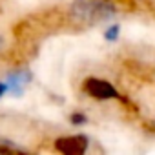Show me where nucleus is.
Instances as JSON below:
<instances>
[{
	"label": "nucleus",
	"instance_id": "obj_1",
	"mask_svg": "<svg viewBox=\"0 0 155 155\" xmlns=\"http://www.w3.org/2000/svg\"><path fill=\"white\" fill-rule=\"evenodd\" d=\"M115 6L110 0H75L71 6V15L77 22L95 24L115 15Z\"/></svg>",
	"mask_w": 155,
	"mask_h": 155
},
{
	"label": "nucleus",
	"instance_id": "obj_2",
	"mask_svg": "<svg viewBox=\"0 0 155 155\" xmlns=\"http://www.w3.org/2000/svg\"><path fill=\"white\" fill-rule=\"evenodd\" d=\"M82 90H84L90 97H93V99H97V101H108V99H117V97H119L117 90H115L108 81L95 79V77H90V79L84 81Z\"/></svg>",
	"mask_w": 155,
	"mask_h": 155
},
{
	"label": "nucleus",
	"instance_id": "obj_3",
	"mask_svg": "<svg viewBox=\"0 0 155 155\" xmlns=\"http://www.w3.org/2000/svg\"><path fill=\"white\" fill-rule=\"evenodd\" d=\"M88 144L90 140L86 135H68L55 140V148L64 155H82L88 150Z\"/></svg>",
	"mask_w": 155,
	"mask_h": 155
},
{
	"label": "nucleus",
	"instance_id": "obj_4",
	"mask_svg": "<svg viewBox=\"0 0 155 155\" xmlns=\"http://www.w3.org/2000/svg\"><path fill=\"white\" fill-rule=\"evenodd\" d=\"M29 73H26V71H18V73H13V75H9V90L11 91H15V93H22V90H24V86L29 82Z\"/></svg>",
	"mask_w": 155,
	"mask_h": 155
},
{
	"label": "nucleus",
	"instance_id": "obj_5",
	"mask_svg": "<svg viewBox=\"0 0 155 155\" xmlns=\"http://www.w3.org/2000/svg\"><path fill=\"white\" fill-rule=\"evenodd\" d=\"M117 37H119V26H111V28L106 31V38H108L110 42H113V40H117Z\"/></svg>",
	"mask_w": 155,
	"mask_h": 155
},
{
	"label": "nucleus",
	"instance_id": "obj_6",
	"mask_svg": "<svg viewBox=\"0 0 155 155\" xmlns=\"http://www.w3.org/2000/svg\"><path fill=\"white\" fill-rule=\"evenodd\" d=\"M71 122L73 124H82V122H86V117L81 115V113H75V115H71Z\"/></svg>",
	"mask_w": 155,
	"mask_h": 155
},
{
	"label": "nucleus",
	"instance_id": "obj_7",
	"mask_svg": "<svg viewBox=\"0 0 155 155\" xmlns=\"http://www.w3.org/2000/svg\"><path fill=\"white\" fill-rule=\"evenodd\" d=\"M6 90H8V86H6L4 82H0V97H2V95L6 93Z\"/></svg>",
	"mask_w": 155,
	"mask_h": 155
}]
</instances>
